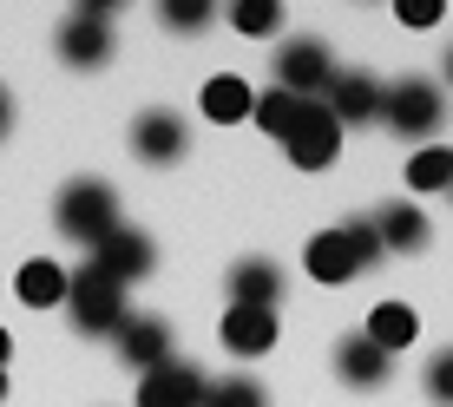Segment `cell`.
Wrapping results in <instances>:
<instances>
[{
  "label": "cell",
  "instance_id": "6da1fadb",
  "mask_svg": "<svg viewBox=\"0 0 453 407\" xmlns=\"http://www.w3.org/2000/svg\"><path fill=\"white\" fill-rule=\"evenodd\" d=\"M53 224L66 230L73 243L99 250V243L119 230V197L105 191V184H92V178H73L66 191H59V204H53Z\"/></svg>",
  "mask_w": 453,
  "mask_h": 407
},
{
  "label": "cell",
  "instance_id": "7a4b0ae2",
  "mask_svg": "<svg viewBox=\"0 0 453 407\" xmlns=\"http://www.w3.org/2000/svg\"><path fill=\"white\" fill-rule=\"evenodd\" d=\"M66 303H73V322L86 328V335H119V322H125V289L112 283L105 270H73L66 276Z\"/></svg>",
  "mask_w": 453,
  "mask_h": 407
},
{
  "label": "cell",
  "instance_id": "3957f363",
  "mask_svg": "<svg viewBox=\"0 0 453 407\" xmlns=\"http://www.w3.org/2000/svg\"><path fill=\"white\" fill-rule=\"evenodd\" d=\"M59 59H66V66H86V73L112 59V7H105V0L73 7L66 20H59Z\"/></svg>",
  "mask_w": 453,
  "mask_h": 407
},
{
  "label": "cell",
  "instance_id": "277c9868",
  "mask_svg": "<svg viewBox=\"0 0 453 407\" xmlns=\"http://www.w3.org/2000/svg\"><path fill=\"white\" fill-rule=\"evenodd\" d=\"M381 119L395 125L401 138H427L434 125L447 119L441 86H427V80H401V86H388V92H381Z\"/></svg>",
  "mask_w": 453,
  "mask_h": 407
},
{
  "label": "cell",
  "instance_id": "5b68a950",
  "mask_svg": "<svg viewBox=\"0 0 453 407\" xmlns=\"http://www.w3.org/2000/svg\"><path fill=\"white\" fill-rule=\"evenodd\" d=\"M276 80H283V92H296V99L329 92V80H335L329 46H322V40H289L283 53H276Z\"/></svg>",
  "mask_w": 453,
  "mask_h": 407
},
{
  "label": "cell",
  "instance_id": "8992f818",
  "mask_svg": "<svg viewBox=\"0 0 453 407\" xmlns=\"http://www.w3.org/2000/svg\"><path fill=\"white\" fill-rule=\"evenodd\" d=\"M151 263H158L151 237H145V230H125V224H119V230H112V237H105L99 250H92V270H105L119 289L132 283V276H151Z\"/></svg>",
  "mask_w": 453,
  "mask_h": 407
},
{
  "label": "cell",
  "instance_id": "52a82bcc",
  "mask_svg": "<svg viewBox=\"0 0 453 407\" xmlns=\"http://www.w3.org/2000/svg\"><path fill=\"white\" fill-rule=\"evenodd\" d=\"M138 407H204V374L191 362H165L138 381Z\"/></svg>",
  "mask_w": 453,
  "mask_h": 407
},
{
  "label": "cell",
  "instance_id": "ba28073f",
  "mask_svg": "<svg viewBox=\"0 0 453 407\" xmlns=\"http://www.w3.org/2000/svg\"><path fill=\"white\" fill-rule=\"evenodd\" d=\"M335 151H342V125L329 119V105H309V119L296 125V138H289V158L296 171H322V165H335Z\"/></svg>",
  "mask_w": 453,
  "mask_h": 407
},
{
  "label": "cell",
  "instance_id": "9c48e42d",
  "mask_svg": "<svg viewBox=\"0 0 453 407\" xmlns=\"http://www.w3.org/2000/svg\"><path fill=\"white\" fill-rule=\"evenodd\" d=\"M119 355H125L138 374L165 368V362H171V328H165L158 316H125V322H119Z\"/></svg>",
  "mask_w": 453,
  "mask_h": 407
},
{
  "label": "cell",
  "instance_id": "30bf717a",
  "mask_svg": "<svg viewBox=\"0 0 453 407\" xmlns=\"http://www.w3.org/2000/svg\"><path fill=\"white\" fill-rule=\"evenodd\" d=\"M329 119L335 125H362V119H381V86L368 80V73H335L329 80Z\"/></svg>",
  "mask_w": 453,
  "mask_h": 407
},
{
  "label": "cell",
  "instance_id": "8fae6325",
  "mask_svg": "<svg viewBox=\"0 0 453 407\" xmlns=\"http://www.w3.org/2000/svg\"><path fill=\"white\" fill-rule=\"evenodd\" d=\"M224 349H230V355H270V349H276V309H243V303H230V316H224Z\"/></svg>",
  "mask_w": 453,
  "mask_h": 407
},
{
  "label": "cell",
  "instance_id": "7c38bea8",
  "mask_svg": "<svg viewBox=\"0 0 453 407\" xmlns=\"http://www.w3.org/2000/svg\"><path fill=\"white\" fill-rule=\"evenodd\" d=\"M276 296H283V270H276L270 257H243L237 270H230V303H243V309H276Z\"/></svg>",
  "mask_w": 453,
  "mask_h": 407
},
{
  "label": "cell",
  "instance_id": "4fadbf2b",
  "mask_svg": "<svg viewBox=\"0 0 453 407\" xmlns=\"http://www.w3.org/2000/svg\"><path fill=\"white\" fill-rule=\"evenodd\" d=\"M132 151H138V158H151V165L184 158V119L178 112H145L132 125Z\"/></svg>",
  "mask_w": 453,
  "mask_h": 407
},
{
  "label": "cell",
  "instance_id": "5bb4252c",
  "mask_svg": "<svg viewBox=\"0 0 453 407\" xmlns=\"http://www.w3.org/2000/svg\"><path fill=\"white\" fill-rule=\"evenodd\" d=\"M303 270L316 276V283H349V276H362V263H355V250L342 230H322V237H309L303 250Z\"/></svg>",
  "mask_w": 453,
  "mask_h": 407
},
{
  "label": "cell",
  "instance_id": "9a60e30c",
  "mask_svg": "<svg viewBox=\"0 0 453 407\" xmlns=\"http://www.w3.org/2000/svg\"><path fill=\"white\" fill-rule=\"evenodd\" d=\"M388 362H395V355H381L368 335H349L335 349V368H342V381H349V388H381L388 381Z\"/></svg>",
  "mask_w": 453,
  "mask_h": 407
},
{
  "label": "cell",
  "instance_id": "2e32d148",
  "mask_svg": "<svg viewBox=\"0 0 453 407\" xmlns=\"http://www.w3.org/2000/svg\"><path fill=\"white\" fill-rule=\"evenodd\" d=\"M309 105H316V99H296V92L276 86V92H257V112H250V119H257L270 138H283V145H289V138H296V125L309 119Z\"/></svg>",
  "mask_w": 453,
  "mask_h": 407
},
{
  "label": "cell",
  "instance_id": "e0dca14e",
  "mask_svg": "<svg viewBox=\"0 0 453 407\" xmlns=\"http://www.w3.org/2000/svg\"><path fill=\"white\" fill-rule=\"evenodd\" d=\"M374 237H381V250H427V217L414 211V204H388L381 217H374Z\"/></svg>",
  "mask_w": 453,
  "mask_h": 407
},
{
  "label": "cell",
  "instance_id": "ac0fdd59",
  "mask_svg": "<svg viewBox=\"0 0 453 407\" xmlns=\"http://www.w3.org/2000/svg\"><path fill=\"white\" fill-rule=\"evenodd\" d=\"M13 289H20L27 309H53V303H66V270H59V263H46V257H34V263H20Z\"/></svg>",
  "mask_w": 453,
  "mask_h": 407
},
{
  "label": "cell",
  "instance_id": "d6986e66",
  "mask_svg": "<svg viewBox=\"0 0 453 407\" xmlns=\"http://www.w3.org/2000/svg\"><path fill=\"white\" fill-rule=\"evenodd\" d=\"M250 112H257V92H250L237 73H217V80L204 86V119L237 125V119H250Z\"/></svg>",
  "mask_w": 453,
  "mask_h": 407
},
{
  "label": "cell",
  "instance_id": "ffe728a7",
  "mask_svg": "<svg viewBox=\"0 0 453 407\" xmlns=\"http://www.w3.org/2000/svg\"><path fill=\"white\" fill-rule=\"evenodd\" d=\"M414 335H420V322H414V309H408V303H381V309H374V316H368V342H374V349H381V355L408 349Z\"/></svg>",
  "mask_w": 453,
  "mask_h": 407
},
{
  "label": "cell",
  "instance_id": "44dd1931",
  "mask_svg": "<svg viewBox=\"0 0 453 407\" xmlns=\"http://www.w3.org/2000/svg\"><path fill=\"white\" fill-rule=\"evenodd\" d=\"M408 184H414V191H453V151H447V145H427V151H414V165H408Z\"/></svg>",
  "mask_w": 453,
  "mask_h": 407
},
{
  "label": "cell",
  "instance_id": "7402d4cb",
  "mask_svg": "<svg viewBox=\"0 0 453 407\" xmlns=\"http://www.w3.org/2000/svg\"><path fill=\"white\" fill-rule=\"evenodd\" d=\"M230 20H237V34H276V27H283V7H276V0H237V7H230Z\"/></svg>",
  "mask_w": 453,
  "mask_h": 407
},
{
  "label": "cell",
  "instance_id": "603a6c76",
  "mask_svg": "<svg viewBox=\"0 0 453 407\" xmlns=\"http://www.w3.org/2000/svg\"><path fill=\"white\" fill-rule=\"evenodd\" d=\"M204 407H270V395H263V381H217V388H204Z\"/></svg>",
  "mask_w": 453,
  "mask_h": 407
},
{
  "label": "cell",
  "instance_id": "cb8c5ba5",
  "mask_svg": "<svg viewBox=\"0 0 453 407\" xmlns=\"http://www.w3.org/2000/svg\"><path fill=\"white\" fill-rule=\"evenodd\" d=\"M204 20H211V0H165L171 34H204Z\"/></svg>",
  "mask_w": 453,
  "mask_h": 407
},
{
  "label": "cell",
  "instance_id": "d4e9b609",
  "mask_svg": "<svg viewBox=\"0 0 453 407\" xmlns=\"http://www.w3.org/2000/svg\"><path fill=\"white\" fill-rule=\"evenodd\" d=\"M427 395L441 401V407H453V349H447V355H434V362H427Z\"/></svg>",
  "mask_w": 453,
  "mask_h": 407
},
{
  "label": "cell",
  "instance_id": "484cf974",
  "mask_svg": "<svg viewBox=\"0 0 453 407\" xmlns=\"http://www.w3.org/2000/svg\"><path fill=\"white\" fill-rule=\"evenodd\" d=\"M342 237H349V250H355V263H362V270L381 257V237H374V224H342Z\"/></svg>",
  "mask_w": 453,
  "mask_h": 407
},
{
  "label": "cell",
  "instance_id": "4316f807",
  "mask_svg": "<svg viewBox=\"0 0 453 407\" xmlns=\"http://www.w3.org/2000/svg\"><path fill=\"white\" fill-rule=\"evenodd\" d=\"M395 13H401L408 27H434V20L447 13V0H395Z\"/></svg>",
  "mask_w": 453,
  "mask_h": 407
},
{
  "label": "cell",
  "instance_id": "83f0119b",
  "mask_svg": "<svg viewBox=\"0 0 453 407\" xmlns=\"http://www.w3.org/2000/svg\"><path fill=\"white\" fill-rule=\"evenodd\" d=\"M7 119H13V105H7V92H0V132H7Z\"/></svg>",
  "mask_w": 453,
  "mask_h": 407
},
{
  "label": "cell",
  "instance_id": "f1b7e54d",
  "mask_svg": "<svg viewBox=\"0 0 453 407\" xmlns=\"http://www.w3.org/2000/svg\"><path fill=\"white\" fill-rule=\"evenodd\" d=\"M7 349H13V342H7V328H0V368H7Z\"/></svg>",
  "mask_w": 453,
  "mask_h": 407
},
{
  "label": "cell",
  "instance_id": "f546056e",
  "mask_svg": "<svg viewBox=\"0 0 453 407\" xmlns=\"http://www.w3.org/2000/svg\"><path fill=\"white\" fill-rule=\"evenodd\" d=\"M447 80H453V53H447Z\"/></svg>",
  "mask_w": 453,
  "mask_h": 407
},
{
  "label": "cell",
  "instance_id": "4dcf8cb0",
  "mask_svg": "<svg viewBox=\"0 0 453 407\" xmlns=\"http://www.w3.org/2000/svg\"><path fill=\"white\" fill-rule=\"evenodd\" d=\"M0 395H7V381H0Z\"/></svg>",
  "mask_w": 453,
  "mask_h": 407
}]
</instances>
